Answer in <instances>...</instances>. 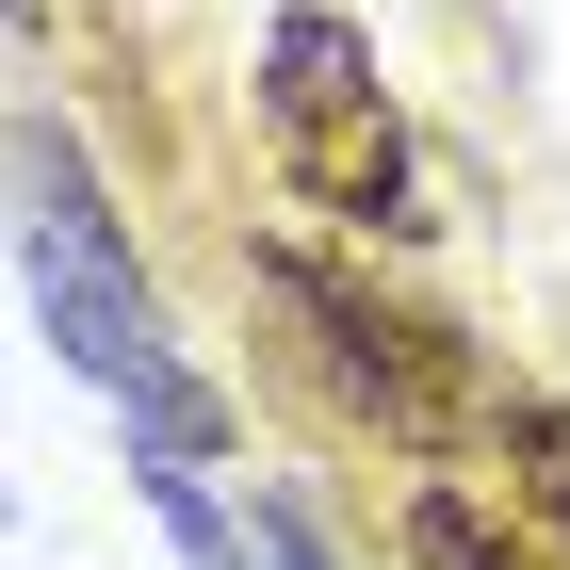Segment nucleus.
<instances>
[{"label": "nucleus", "mask_w": 570, "mask_h": 570, "mask_svg": "<svg viewBox=\"0 0 570 570\" xmlns=\"http://www.w3.org/2000/svg\"><path fill=\"white\" fill-rule=\"evenodd\" d=\"M245 538H262V570H343V554H326V538H309V505H277V489H262V505H245Z\"/></svg>", "instance_id": "obj_6"}, {"label": "nucleus", "mask_w": 570, "mask_h": 570, "mask_svg": "<svg viewBox=\"0 0 570 570\" xmlns=\"http://www.w3.org/2000/svg\"><path fill=\"white\" fill-rule=\"evenodd\" d=\"M17 294H33L49 358L82 375V392H115V424L164 440V456H245V407L179 358L164 294H147L131 228H115V196H98L82 131L66 115H17Z\"/></svg>", "instance_id": "obj_1"}, {"label": "nucleus", "mask_w": 570, "mask_h": 570, "mask_svg": "<svg viewBox=\"0 0 570 570\" xmlns=\"http://www.w3.org/2000/svg\"><path fill=\"white\" fill-rule=\"evenodd\" d=\"M262 309L294 326V358L326 375V407L343 424H375L407 456V473H440V456H489V424H505V375L473 358V326H440V309L375 294V277L343 262H294V245H262Z\"/></svg>", "instance_id": "obj_2"}, {"label": "nucleus", "mask_w": 570, "mask_h": 570, "mask_svg": "<svg viewBox=\"0 0 570 570\" xmlns=\"http://www.w3.org/2000/svg\"><path fill=\"white\" fill-rule=\"evenodd\" d=\"M245 98H262V147L309 213H343L358 245H424V147H407L392 82H375V33L343 0H277L262 49H245Z\"/></svg>", "instance_id": "obj_3"}, {"label": "nucleus", "mask_w": 570, "mask_h": 570, "mask_svg": "<svg viewBox=\"0 0 570 570\" xmlns=\"http://www.w3.org/2000/svg\"><path fill=\"white\" fill-rule=\"evenodd\" d=\"M392 554H407V570H554V522H538L489 456H440V473H407Z\"/></svg>", "instance_id": "obj_4"}, {"label": "nucleus", "mask_w": 570, "mask_h": 570, "mask_svg": "<svg viewBox=\"0 0 570 570\" xmlns=\"http://www.w3.org/2000/svg\"><path fill=\"white\" fill-rule=\"evenodd\" d=\"M489 473L522 489L538 522H554V554H570V392H522V375H505V424H489Z\"/></svg>", "instance_id": "obj_5"}]
</instances>
